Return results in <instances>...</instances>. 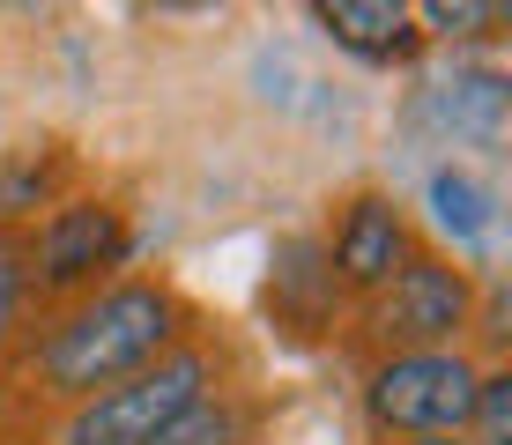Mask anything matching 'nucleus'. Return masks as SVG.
<instances>
[{
	"instance_id": "obj_7",
	"label": "nucleus",
	"mask_w": 512,
	"mask_h": 445,
	"mask_svg": "<svg viewBox=\"0 0 512 445\" xmlns=\"http://www.w3.org/2000/svg\"><path fill=\"white\" fill-rule=\"evenodd\" d=\"M505 112H512V89H505L498 67H453L446 82L423 89V119L438 134H453L461 149H498Z\"/></svg>"
},
{
	"instance_id": "obj_1",
	"label": "nucleus",
	"mask_w": 512,
	"mask_h": 445,
	"mask_svg": "<svg viewBox=\"0 0 512 445\" xmlns=\"http://www.w3.org/2000/svg\"><path fill=\"white\" fill-rule=\"evenodd\" d=\"M179 327L186 305L164 282H104L38 342V379L60 401H90L104 386L149 371L164 349H179Z\"/></svg>"
},
{
	"instance_id": "obj_11",
	"label": "nucleus",
	"mask_w": 512,
	"mask_h": 445,
	"mask_svg": "<svg viewBox=\"0 0 512 445\" xmlns=\"http://www.w3.org/2000/svg\"><path fill=\"white\" fill-rule=\"evenodd\" d=\"M149 445H253V416H245L238 401L208 394V401H193L186 416L171 423L164 438H149Z\"/></svg>"
},
{
	"instance_id": "obj_16",
	"label": "nucleus",
	"mask_w": 512,
	"mask_h": 445,
	"mask_svg": "<svg viewBox=\"0 0 512 445\" xmlns=\"http://www.w3.org/2000/svg\"><path fill=\"white\" fill-rule=\"evenodd\" d=\"M409 445H468V438H409Z\"/></svg>"
},
{
	"instance_id": "obj_15",
	"label": "nucleus",
	"mask_w": 512,
	"mask_h": 445,
	"mask_svg": "<svg viewBox=\"0 0 512 445\" xmlns=\"http://www.w3.org/2000/svg\"><path fill=\"white\" fill-rule=\"evenodd\" d=\"M23 297H30V238L0 223V342H8V327H15V312H23Z\"/></svg>"
},
{
	"instance_id": "obj_6",
	"label": "nucleus",
	"mask_w": 512,
	"mask_h": 445,
	"mask_svg": "<svg viewBox=\"0 0 512 445\" xmlns=\"http://www.w3.org/2000/svg\"><path fill=\"white\" fill-rule=\"evenodd\" d=\"M320 253H327V275L342 282L349 297H372L401 275V260L416 253V238H409V223H401V208L386 201V193H357V201L334 216V238Z\"/></svg>"
},
{
	"instance_id": "obj_10",
	"label": "nucleus",
	"mask_w": 512,
	"mask_h": 445,
	"mask_svg": "<svg viewBox=\"0 0 512 445\" xmlns=\"http://www.w3.org/2000/svg\"><path fill=\"white\" fill-rule=\"evenodd\" d=\"M490 216H498V208H490V186H483L468 164H438V171H431V223L446 230V238L475 245V238L490 230Z\"/></svg>"
},
{
	"instance_id": "obj_13",
	"label": "nucleus",
	"mask_w": 512,
	"mask_h": 445,
	"mask_svg": "<svg viewBox=\"0 0 512 445\" xmlns=\"http://www.w3.org/2000/svg\"><path fill=\"white\" fill-rule=\"evenodd\" d=\"M416 23H423V38L468 45V38H490L505 23V8H490V0H431V8H416Z\"/></svg>"
},
{
	"instance_id": "obj_5",
	"label": "nucleus",
	"mask_w": 512,
	"mask_h": 445,
	"mask_svg": "<svg viewBox=\"0 0 512 445\" xmlns=\"http://www.w3.org/2000/svg\"><path fill=\"white\" fill-rule=\"evenodd\" d=\"M134 238H127V208L119 201H60L30 245V282L52 297H75V290H97V275L127 267Z\"/></svg>"
},
{
	"instance_id": "obj_12",
	"label": "nucleus",
	"mask_w": 512,
	"mask_h": 445,
	"mask_svg": "<svg viewBox=\"0 0 512 445\" xmlns=\"http://www.w3.org/2000/svg\"><path fill=\"white\" fill-rule=\"evenodd\" d=\"M468 445H512V371H505V364H490L483 379H475Z\"/></svg>"
},
{
	"instance_id": "obj_2",
	"label": "nucleus",
	"mask_w": 512,
	"mask_h": 445,
	"mask_svg": "<svg viewBox=\"0 0 512 445\" xmlns=\"http://www.w3.org/2000/svg\"><path fill=\"white\" fill-rule=\"evenodd\" d=\"M208 394H216V356L179 342V349L156 356L149 371H134V379L75 401L60 445H149V438H164L171 423H179L193 401H208Z\"/></svg>"
},
{
	"instance_id": "obj_14",
	"label": "nucleus",
	"mask_w": 512,
	"mask_h": 445,
	"mask_svg": "<svg viewBox=\"0 0 512 445\" xmlns=\"http://www.w3.org/2000/svg\"><path fill=\"white\" fill-rule=\"evenodd\" d=\"M52 201V164H38V156H8L0 164V223L8 216H30V208Z\"/></svg>"
},
{
	"instance_id": "obj_4",
	"label": "nucleus",
	"mask_w": 512,
	"mask_h": 445,
	"mask_svg": "<svg viewBox=\"0 0 512 445\" xmlns=\"http://www.w3.org/2000/svg\"><path fill=\"white\" fill-rule=\"evenodd\" d=\"M475 319V282L438 253H409L401 275L372 290L364 327H372L379 356H409V349H461V327Z\"/></svg>"
},
{
	"instance_id": "obj_9",
	"label": "nucleus",
	"mask_w": 512,
	"mask_h": 445,
	"mask_svg": "<svg viewBox=\"0 0 512 445\" xmlns=\"http://www.w3.org/2000/svg\"><path fill=\"white\" fill-rule=\"evenodd\" d=\"M268 297H275V312L290 319V327H327V312L342 305V282L327 275V253H320V238H282L275 245V275H268Z\"/></svg>"
},
{
	"instance_id": "obj_3",
	"label": "nucleus",
	"mask_w": 512,
	"mask_h": 445,
	"mask_svg": "<svg viewBox=\"0 0 512 445\" xmlns=\"http://www.w3.org/2000/svg\"><path fill=\"white\" fill-rule=\"evenodd\" d=\"M475 379H483V364L468 349L379 356L364 371V416L379 438H468Z\"/></svg>"
},
{
	"instance_id": "obj_8",
	"label": "nucleus",
	"mask_w": 512,
	"mask_h": 445,
	"mask_svg": "<svg viewBox=\"0 0 512 445\" xmlns=\"http://www.w3.org/2000/svg\"><path fill=\"white\" fill-rule=\"evenodd\" d=\"M320 30L342 52H357V60L372 67H409L423 52V30H416V8H401V0H320Z\"/></svg>"
}]
</instances>
